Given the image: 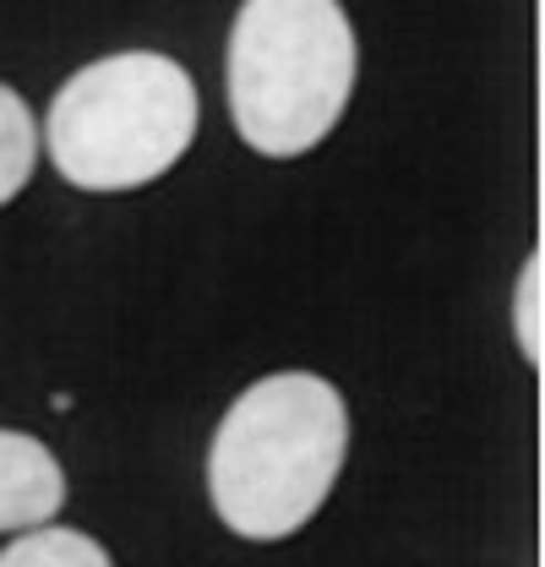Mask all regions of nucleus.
Wrapping results in <instances>:
<instances>
[{"label": "nucleus", "instance_id": "obj_1", "mask_svg": "<svg viewBox=\"0 0 545 567\" xmlns=\"http://www.w3.org/2000/svg\"><path fill=\"white\" fill-rule=\"evenodd\" d=\"M349 453L343 393L317 371L251 382L207 447L213 513L246 540H284L317 518Z\"/></svg>", "mask_w": 545, "mask_h": 567}, {"label": "nucleus", "instance_id": "obj_2", "mask_svg": "<svg viewBox=\"0 0 545 567\" xmlns=\"http://www.w3.org/2000/svg\"><path fill=\"white\" fill-rule=\"evenodd\" d=\"M229 121L263 158H300L354 93V28L339 0H246L229 28Z\"/></svg>", "mask_w": 545, "mask_h": 567}, {"label": "nucleus", "instance_id": "obj_3", "mask_svg": "<svg viewBox=\"0 0 545 567\" xmlns=\"http://www.w3.org/2000/svg\"><path fill=\"white\" fill-rule=\"evenodd\" d=\"M197 115V82L181 61L126 50L61 82L44 121V153L76 192H136L181 164Z\"/></svg>", "mask_w": 545, "mask_h": 567}, {"label": "nucleus", "instance_id": "obj_4", "mask_svg": "<svg viewBox=\"0 0 545 567\" xmlns=\"http://www.w3.org/2000/svg\"><path fill=\"white\" fill-rule=\"evenodd\" d=\"M61 507H66L61 458L39 436L0 425V535L6 529H39Z\"/></svg>", "mask_w": 545, "mask_h": 567}, {"label": "nucleus", "instance_id": "obj_5", "mask_svg": "<svg viewBox=\"0 0 545 567\" xmlns=\"http://www.w3.org/2000/svg\"><path fill=\"white\" fill-rule=\"evenodd\" d=\"M33 164H39L33 110L22 104L17 87L0 82V208H6L11 197H22V186L33 181Z\"/></svg>", "mask_w": 545, "mask_h": 567}, {"label": "nucleus", "instance_id": "obj_6", "mask_svg": "<svg viewBox=\"0 0 545 567\" xmlns=\"http://www.w3.org/2000/svg\"><path fill=\"white\" fill-rule=\"evenodd\" d=\"M0 567H115V563H110V551L93 535L39 524V529H22V540H11L0 551Z\"/></svg>", "mask_w": 545, "mask_h": 567}, {"label": "nucleus", "instance_id": "obj_7", "mask_svg": "<svg viewBox=\"0 0 545 567\" xmlns=\"http://www.w3.org/2000/svg\"><path fill=\"white\" fill-rule=\"evenodd\" d=\"M545 262L541 251H529V262H524V274H518V295H513V333H518V350L529 365H541L545 360Z\"/></svg>", "mask_w": 545, "mask_h": 567}]
</instances>
